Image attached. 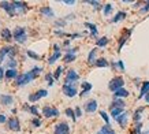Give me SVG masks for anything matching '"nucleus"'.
<instances>
[{
  "label": "nucleus",
  "mask_w": 149,
  "mask_h": 134,
  "mask_svg": "<svg viewBox=\"0 0 149 134\" xmlns=\"http://www.w3.org/2000/svg\"><path fill=\"white\" fill-rule=\"evenodd\" d=\"M123 86H125V80H123V77L120 75H118V77H113L112 80L109 81V84H108V89L111 90V92H116V90L119 89H122Z\"/></svg>",
  "instance_id": "obj_1"
},
{
  "label": "nucleus",
  "mask_w": 149,
  "mask_h": 134,
  "mask_svg": "<svg viewBox=\"0 0 149 134\" xmlns=\"http://www.w3.org/2000/svg\"><path fill=\"white\" fill-rule=\"evenodd\" d=\"M13 36H14V40L17 41V43H21L23 44L25 41H26V30H25V27H15L13 31Z\"/></svg>",
  "instance_id": "obj_2"
},
{
  "label": "nucleus",
  "mask_w": 149,
  "mask_h": 134,
  "mask_svg": "<svg viewBox=\"0 0 149 134\" xmlns=\"http://www.w3.org/2000/svg\"><path fill=\"white\" fill-rule=\"evenodd\" d=\"M17 54V49L14 48V47H10V45H7V47H3V48L0 49V63L4 60L6 55H10V58L14 59V55Z\"/></svg>",
  "instance_id": "obj_3"
},
{
  "label": "nucleus",
  "mask_w": 149,
  "mask_h": 134,
  "mask_svg": "<svg viewBox=\"0 0 149 134\" xmlns=\"http://www.w3.org/2000/svg\"><path fill=\"white\" fill-rule=\"evenodd\" d=\"M131 33H133V29H126L123 31V34L119 37V41H118V52H120V49L123 48V45L127 43V40L130 38Z\"/></svg>",
  "instance_id": "obj_4"
},
{
  "label": "nucleus",
  "mask_w": 149,
  "mask_h": 134,
  "mask_svg": "<svg viewBox=\"0 0 149 134\" xmlns=\"http://www.w3.org/2000/svg\"><path fill=\"white\" fill-rule=\"evenodd\" d=\"M62 89H63V93L67 97H74L77 94V85L75 84H64Z\"/></svg>",
  "instance_id": "obj_5"
},
{
  "label": "nucleus",
  "mask_w": 149,
  "mask_h": 134,
  "mask_svg": "<svg viewBox=\"0 0 149 134\" xmlns=\"http://www.w3.org/2000/svg\"><path fill=\"white\" fill-rule=\"evenodd\" d=\"M55 134H70V126L67 122H59L55 126Z\"/></svg>",
  "instance_id": "obj_6"
},
{
  "label": "nucleus",
  "mask_w": 149,
  "mask_h": 134,
  "mask_svg": "<svg viewBox=\"0 0 149 134\" xmlns=\"http://www.w3.org/2000/svg\"><path fill=\"white\" fill-rule=\"evenodd\" d=\"M42 114L45 118H56V116L60 115L58 108H54V107H49V105H45L42 108Z\"/></svg>",
  "instance_id": "obj_7"
},
{
  "label": "nucleus",
  "mask_w": 149,
  "mask_h": 134,
  "mask_svg": "<svg viewBox=\"0 0 149 134\" xmlns=\"http://www.w3.org/2000/svg\"><path fill=\"white\" fill-rule=\"evenodd\" d=\"M47 96H48V90L40 89V90H37L36 93H32L30 96H29V101H32V103H36V101H38L40 98L47 97Z\"/></svg>",
  "instance_id": "obj_8"
},
{
  "label": "nucleus",
  "mask_w": 149,
  "mask_h": 134,
  "mask_svg": "<svg viewBox=\"0 0 149 134\" xmlns=\"http://www.w3.org/2000/svg\"><path fill=\"white\" fill-rule=\"evenodd\" d=\"M0 7L4 10L10 17H14V15H15V7H14L13 3H10V1H0Z\"/></svg>",
  "instance_id": "obj_9"
},
{
  "label": "nucleus",
  "mask_w": 149,
  "mask_h": 134,
  "mask_svg": "<svg viewBox=\"0 0 149 134\" xmlns=\"http://www.w3.org/2000/svg\"><path fill=\"white\" fill-rule=\"evenodd\" d=\"M79 80V75L75 70H68L67 74H66V82L64 84H74Z\"/></svg>",
  "instance_id": "obj_10"
},
{
  "label": "nucleus",
  "mask_w": 149,
  "mask_h": 134,
  "mask_svg": "<svg viewBox=\"0 0 149 134\" xmlns=\"http://www.w3.org/2000/svg\"><path fill=\"white\" fill-rule=\"evenodd\" d=\"M85 111L88 112V114H93V112L97 111V101H96L95 98H92V100H89V101H86Z\"/></svg>",
  "instance_id": "obj_11"
},
{
  "label": "nucleus",
  "mask_w": 149,
  "mask_h": 134,
  "mask_svg": "<svg viewBox=\"0 0 149 134\" xmlns=\"http://www.w3.org/2000/svg\"><path fill=\"white\" fill-rule=\"evenodd\" d=\"M7 127L13 131H19L21 130V125H19V121L17 118H11L8 122H7Z\"/></svg>",
  "instance_id": "obj_12"
},
{
  "label": "nucleus",
  "mask_w": 149,
  "mask_h": 134,
  "mask_svg": "<svg viewBox=\"0 0 149 134\" xmlns=\"http://www.w3.org/2000/svg\"><path fill=\"white\" fill-rule=\"evenodd\" d=\"M126 107V103L123 98H113V101L109 105V110H113V108H125Z\"/></svg>",
  "instance_id": "obj_13"
},
{
  "label": "nucleus",
  "mask_w": 149,
  "mask_h": 134,
  "mask_svg": "<svg viewBox=\"0 0 149 134\" xmlns=\"http://www.w3.org/2000/svg\"><path fill=\"white\" fill-rule=\"evenodd\" d=\"M127 119H129V115H127V112H123L122 115H119L115 119L118 122V125L120 126V127H126L127 126Z\"/></svg>",
  "instance_id": "obj_14"
},
{
  "label": "nucleus",
  "mask_w": 149,
  "mask_h": 134,
  "mask_svg": "<svg viewBox=\"0 0 149 134\" xmlns=\"http://www.w3.org/2000/svg\"><path fill=\"white\" fill-rule=\"evenodd\" d=\"M145 107L142 105V107H138L134 111V114H133V121H134V123H138V122H141V118H142V112H144Z\"/></svg>",
  "instance_id": "obj_15"
},
{
  "label": "nucleus",
  "mask_w": 149,
  "mask_h": 134,
  "mask_svg": "<svg viewBox=\"0 0 149 134\" xmlns=\"http://www.w3.org/2000/svg\"><path fill=\"white\" fill-rule=\"evenodd\" d=\"M130 96V92L127 89H125V88H122V89L116 90L115 93H113V98H126Z\"/></svg>",
  "instance_id": "obj_16"
},
{
  "label": "nucleus",
  "mask_w": 149,
  "mask_h": 134,
  "mask_svg": "<svg viewBox=\"0 0 149 134\" xmlns=\"http://www.w3.org/2000/svg\"><path fill=\"white\" fill-rule=\"evenodd\" d=\"M148 93H149V81H144L142 85H141V90H140V96H138V98H144Z\"/></svg>",
  "instance_id": "obj_17"
},
{
  "label": "nucleus",
  "mask_w": 149,
  "mask_h": 134,
  "mask_svg": "<svg viewBox=\"0 0 149 134\" xmlns=\"http://www.w3.org/2000/svg\"><path fill=\"white\" fill-rule=\"evenodd\" d=\"M0 101H1V105H11L14 103V97L10 96V94H1Z\"/></svg>",
  "instance_id": "obj_18"
},
{
  "label": "nucleus",
  "mask_w": 149,
  "mask_h": 134,
  "mask_svg": "<svg viewBox=\"0 0 149 134\" xmlns=\"http://www.w3.org/2000/svg\"><path fill=\"white\" fill-rule=\"evenodd\" d=\"M0 36H1V40L11 41V38H13V33H11V30H10V29L4 27V29H1V31H0Z\"/></svg>",
  "instance_id": "obj_19"
},
{
  "label": "nucleus",
  "mask_w": 149,
  "mask_h": 134,
  "mask_svg": "<svg viewBox=\"0 0 149 134\" xmlns=\"http://www.w3.org/2000/svg\"><path fill=\"white\" fill-rule=\"evenodd\" d=\"M81 86H82V90L79 92V96H81V97L86 96V94L92 90V84H89V82H82Z\"/></svg>",
  "instance_id": "obj_20"
},
{
  "label": "nucleus",
  "mask_w": 149,
  "mask_h": 134,
  "mask_svg": "<svg viewBox=\"0 0 149 134\" xmlns=\"http://www.w3.org/2000/svg\"><path fill=\"white\" fill-rule=\"evenodd\" d=\"M85 27H88V29H89V31H91V36H92V37H97V34H99V30H97V26H96L95 23L85 22Z\"/></svg>",
  "instance_id": "obj_21"
},
{
  "label": "nucleus",
  "mask_w": 149,
  "mask_h": 134,
  "mask_svg": "<svg viewBox=\"0 0 149 134\" xmlns=\"http://www.w3.org/2000/svg\"><path fill=\"white\" fill-rule=\"evenodd\" d=\"M40 13L42 14V15L48 17V18H54V17H55V14H54V11H52V8H51V7H48V6H45V7H41Z\"/></svg>",
  "instance_id": "obj_22"
},
{
  "label": "nucleus",
  "mask_w": 149,
  "mask_h": 134,
  "mask_svg": "<svg viewBox=\"0 0 149 134\" xmlns=\"http://www.w3.org/2000/svg\"><path fill=\"white\" fill-rule=\"evenodd\" d=\"M126 15H127V14L125 13V11H119V13H118L116 15H115V17H113V18L111 19V21H109V22H112V23L120 22V21H123V19L126 18Z\"/></svg>",
  "instance_id": "obj_23"
},
{
  "label": "nucleus",
  "mask_w": 149,
  "mask_h": 134,
  "mask_svg": "<svg viewBox=\"0 0 149 134\" xmlns=\"http://www.w3.org/2000/svg\"><path fill=\"white\" fill-rule=\"evenodd\" d=\"M96 55H97V48H93L91 52H89V55H88V63H89V64H95L96 63V60H97V59H96Z\"/></svg>",
  "instance_id": "obj_24"
},
{
  "label": "nucleus",
  "mask_w": 149,
  "mask_h": 134,
  "mask_svg": "<svg viewBox=\"0 0 149 134\" xmlns=\"http://www.w3.org/2000/svg\"><path fill=\"white\" fill-rule=\"evenodd\" d=\"M14 7H15V10L18 8L19 11H22V13H25L27 10V4L26 3H22V1H18V0H15V1H13Z\"/></svg>",
  "instance_id": "obj_25"
},
{
  "label": "nucleus",
  "mask_w": 149,
  "mask_h": 134,
  "mask_svg": "<svg viewBox=\"0 0 149 134\" xmlns=\"http://www.w3.org/2000/svg\"><path fill=\"white\" fill-rule=\"evenodd\" d=\"M108 43H109V40H108V37H100V38H97L96 40V45L97 47H100V48H103V47H107L108 45Z\"/></svg>",
  "instance_id": "obj_26"
},
{
  "label": "nucleus",
  "mask_w": 149,
  "mask_h": 134,
  "mask_svg": "<svg viewBox=\"0 0 149 134\" xmlns=\"http://www.w3.org/2000/svg\"><path fill=\"white\" fill-rule=\"evenodd\" d=\"M17 77H18V71L15 68H8L6 71V78L7 80H13V78H17Z\"/></svg>",
  "instance_id": "obj_27"
},
{
  "label": "nucleus",
  "mask_w": 149,
  "mask_h": 134,
  "mask_svg": "<svg viewBox=\"0 0 149 134\" xmlns=\"http://www.w3.org/2000/svg\"><path fill=\"white\" fill-rule=\"evenodd\" d=\"M60 56H62V52H60V51H55L54 54H52V56L48 59V64H54L56 60H59Z\"/></svg>",
  "instance_id": "obj_28"
},
{
  "label": "nucleus",
  "mask_w": 149,
  "mask_h": 134,
  "mask_svg": "<svg viewBox=\"0 0 149 134\" xmlns=\"http://www.w3.org/2000/svg\"><path fill=\"white\" fill-rule=\"evenodd\" d=\"M95 66H96V67H108V66H109V62L107 60V59L100 58V59H97V60H96Z\"/></svg>",
  "instance_id": "obj_29"
},
{
  "label": "nucleus",
  "mask_w": 149,
  "mask_h": 134,
  "mask_svg": "<svg viewBox=\"0 0 149 134\" xmlns=\"http://www.w3.org/2000/svg\"><path fill=\"white\" fill-rule=\"evenodd\" d=\"M26 110L30 112V114H33V115L36 116V118H38V116H40V112H38V108H37V105H30V107H29V105H26Z\"/></svg>",
  "instance_id": "obj_30"
},
{
  "label": "nucleus",
  "mask_w": 149,
  "mask_h": 134,
  "mask_svg": "<svg viewBox=\"0 0 149 134\" xmlns=\"http://www.w3.org/2000/svg\"><path fill=\"white\" fill-rule=\"evenodd\" d=\"M100 131L103 134H115V131H113V129L109 125H104L101 129H100Z\"/></svg>",
  "instance_id": "obj_31"
},
{
  "label": "nucleus",
  "mask_w": 149,
  "mask_h": 134,
  "mask_svg": "<svg viewBox=\"0 0 149 134\" xmlns=\"http://www.w3.org/2000/svg\"><path fill=\"white\" fill-rule=\"evenodd\" d=\"M123 110H125V108H113V110H111V116L116 119L118 116H119V115H122L123 112H125Z\"/></svg>",
  "instance_id": "obj_32"
},
{
  "label": "nucleus",
  "mask_w": 149,
  "mask_h": 134,
  "mask_svg": "<svg viewBox=\"0 0 149 134\" xmlns=\"http://www.w3.org/2000/svg\"><path fill=\"white\" fill-rule=\"evenodd\" d=\"M112 10H113V6L111 4V3H108V4H105V6H104V8H103L104 15H105V17H108L109 14L112 13Z\"/></svg>",
  "instance_id": "obj_33"
},
{
  "label": "nucleus",
  "mask_w": 149,
  "mask_h": 134,
  "mask_svg": "<svg viewBox=\"0 0 149 134\" xmlns=\"http://www.w3.org/2000/svg\"><path fill=\"white\" fill-rule=\"evenodd\" d=\"M66 115L68 116V118H71L72 121L75 122L77 121V116H75V111H74V110H72V108H66Z\"/></svg>",
  "instance_id": "obj_34"
},
{
  "label": "nucleus",
  "mask_w": 149,
  "mask_h": 134,
  "mask_svg": "<svg viewBox=\"0 0 149 134\" xmlns=\"http://www.w3.org/2000/svg\"><path fill=\"white\" fill-rule=\"evenodd\" d=\"M86 3H88V4H91V6H93V7H95V10H101V8H104L103 6H101V3H100V1H96V0H88Z\"/></svg>",
  "instance_id": "obj_35"
},
{
  "label": "nucleus",
  "mask_w": 149,
  "mask_h": 134,
  "mask_svg": "<svg viewBox=\"0 0 149 134\" xmlns=\"http://www.w3.org/2000/svg\"><path fill=\"white\" fill-rule=\"evenodd\" d=\"M75 58H77V55L66 54V55H64V58H63V60H64V63H71V62H74V60H75Z\"/></svg>",
  "instance_id": "obj_36"
},
{
  "label": "nucleus",
  "mask_w": 149,
  "mask_h": 134,
  "mask_svg": "<svg viewBox=\"0 0 149 134\" xmlns=\"http://www.w3.org/2000/svg\"><path fill=\"white\" fill-rule=\"evenodd\" d=\"M141 130H142V123H141V122H138V123H136V125H134V127H133V131H131V133H133V134H142V133H141Z\"/></svg>",
  "instance_id": "obj_37"
},
{
  "label": "nucleus",
  "mask_w": 149,
  "mask_h": 134,
  "mask_svg": "<svg viewBox=\"0 0 149 134\" xmlns=\"http://www.w3.org/2000/svg\"><path fill=\"white\" fill-rule=\"evenodd\" d=\"M62 71H63V67H62V66H59L58 68H56V70L54 71V78H55L56 81L60 78V75H62Z\"/></svg>",
  "instance_id": "obj_38"
},
{
  "label": "nucleus",
  "mask_w": 149,
  "mask_h": 134,
  "mask_svg": "<svg viewBox=\"0 0 149 134\" xmlns=\"http://www.w3.org/2000/svg\"><path fill=\"white\" fill-rule=\"evenodd\" d=\"M45 80H47V82H48V85H49V86H52V85H54V81H55V78H54V74H51V73H48V74H45Z\"/></svg>",
  "instance_id": "obj_39"
},
{
  "label": "nucleus",
  "mask_w": 149,
  "mask_h": 134,
  "mask_svg": "<svg viewBox=\"0 0 149 134\" xmlns=\"http://www.w3.org/2000/svg\"><path fill=\"white\" fill-rule=\"evenodd\" d=\"M100 116L104 119V122H105V125H109V116H108V114L105 111H100Z\"/></svg>",
  "instance_id": "obj_40"
},
{
  "label": "nucleus",
  "mask_w": 149,
  "mask_h": 134,
  "mask_svg": "<svg viewBox=\"0 0 149 134\" xmlns=\"http://www.w3.org/2000/svg\"><path fill=\"white\" fill-rule=\"evenodd\" d=\"M27 56H29V58H32V59H36V60L40 59V55H37L36 52H33V51H30V49L27 51Z\"/></svg>",
  "instance_id": "obj_41"
},
{
  "label": "nucleus",
  "mask_w": 149,
  "mask_h": 134,
  "mask_svg": "<svg viewBox=\"0 0 149 134\" xmlns=\"http://www.w3.org/2000/svg\"><path fill=\"white\" fill-rule=\"evenodd\" d=\"M140 13L141 14H146L149 13V1H146L144 6H142V8H140Z\"/></svg>",
  "instance_id": "obj_42"
},
{
  "label": "nucleus",
  "mask_w": 149,
  "mask_h": 134,
  "mask_svg": "<svg viewBox=\"0 0 149 134\" xmlns=\"http://www.w3.org/2000/svg\"><path fill=\"white\" fill-rule=\"evenodd\" d=\"M15 80H17V85H18V86H22L23 85V74H19Z\"/></svg>",
  "instance_id": "obj_43"
},
{
  "label": "nucleus",
  "mask_w": 149,
  "mask_h": 134,
  "mask_svg": "<svg viewBox=\"0 0 149 134\" xmlns=\"http://www.w3.org/2000/svg\"><path fill=\"white\" fill-rule=\"evenodd\" d=\"M32 125L34 126V127H40V126H41V121L38 119V118H34V119L32 121Z\"/></svg>",
  "instance_id": "obj_44"
},
{
  "label": "nucleus",
  "mask_w": 149,
  "mask_h": 134,
  "mask_svg": "<svg viewBox=\"0 0 149 134\" xmlns=\"http://www.w3.org/2000/svg\"><path fill=\"white\" fill-rule=\"evenodd\" d=\"M66 19H60V21H56V26H59V27H64L66 26Z\"/></svg>",
  "instance_id": "obj_45"
},
{
  "label": "nucleus",
  "mask_w": 149,
  "mask_h": 134,
  "mask_svg": "<svg viewBox=\"0 0 149 134\" xmlns=\"http://www.w3.org/2000/svg\"><path fill=\"white\" fill-rule=\"evenodd\" d=\"M8 67L10 68H15V67H17V60H15V59H10Z\"/></svg>",
  "instance_id": "obj_46"
},
{
  "label": "nucleus",
  "mask_w": 149,
  "mask_h": 134,
  "mask_svg": "<svg viewBox=\"0 0 149 134\" xmlns=\"http://www.w3.org/2000/svg\"><path fill=\"white\" fill-rule=\"evenodd\" d=\"M118 68L120 70V71H125V63L122 62V60H118Z\"/></svg>",
  "instance_id": "obj_47"
},
{
  "label": "nucleus",
  "mask_w": 149,
  "mask_h": 134,
  "mask_svg": "<svg viewBox=\"0 0 149 134\" xmlns=\"http://www.w3.org/2000/svg\"><path fill=\"white\" fill-rule=\"evenodd\" d=\"M74 111H75V116H77V118L82 116V110L79 107H75V110H74Z\"/></svg>",
  "instance_id": "obj_48"
},
{
  "label": "nucleus",
  "mask_w": 149,
  "mask_h": 134,
  "mask_svg": "<svg viewBox=\"0 0 149 134\" xmlns=\"http://www.w3.org/2000/svg\"><path fill=\"white\" fill-rule=\"evenodd\" d=\"M77 51H78V48H68L66 54H72V55H75V54H77Z\"/></svg>",
  "instance_id": "obj_49"
},
{
  "label": "nucleus",
  "mask_w": 149,
  "mask_h": 134,
  "mask_svg": "<svg viewBox=\"0 0 149 134\" xmlns=\"http://www.w3.org/2000/svg\"><path fill=\"white\" fill-rule=\"evenodd\" d=\"M63 3L66 6H72V4H75V0H64Z\"/></svg>",
  "instance_id": "obj_50"
},
{
  "label": "nucleus",
  "mask_w": 149,
  "mask_h": 134,
  "mask_svg": "<svg viewBox=\"0 0 149 134\" xmlns=\"http://www.w3.org/2000/svg\"><path fill=\"white\" fill-rule=\"evenodd\" d=\"M4 77H6V73H4V70H3V67L0 66V81L3 80Z\"/></svg>",
  "instance_id": "obj_51"
},
{
  "label": "nucleus",
  "mask_w": 149,
  "mask_h": 134,
  "mask_svg": "<svg viewBox=\"0 0 149 134\" xmlns=\"http://www.w3.org/2000/svg\"><path fill=\"white\" fill-rule=\"evenodd\" d=\"M6 121H7V116H6L4 114H1V115H0V123H4Z\"/></svg>",
  "instance_id": "obj_52"
},
{
  "label": "nucleus",
  "mask_w": 149,
  "mask_h": 134,
  "mask_svg": "<svg viewBox=\"0 0 149 134\" xmlns=\"http://www.w3.org/2000/svg\"><path fill=\"white\" fill-rule=\"evenodd\" d=\"M74 17H75L74 14H70V15H67L64 19H66V21H72V19H74Z\"/></svg>",
  "instance_id": "obj_53"
},
{
  "label": "nucleus",
  "mask_w": 149,
  "mask_h": 134,
  "mask_svg": "<svg viewBox=\"0 0 149 134\" xmlns=\"http://www.w3.org/2000/svg\"><path fill=\"white\" fill-rule=\"evenodd\" d=\"M140 6H141V1H137V3L133 4V8H137V7H140Z\"/></svg>",
  "instance_id": "obj_54"
},
{
  "label": "nucleus",
  "mask_w": 149,
  "mask_h": 134,
  "mask_svg": "<svg viewBox=\"0 0 149 134\" xmlns=\"http://www.w3.org/2000/svg\"><path fill=\"white\" fill-rule=\"evenodd\" d=\"M70 41H71V40H66V41H64V47H68V45H70Z\"/></svg>",
  "instance_id": "obj_55"
},
{
  "label": "nucleus",
  "mask_w": 149,
  "mask_h": 134,
  "mask_svg": "<svg viewBox=\"0 0 149 134\" xmlns=\"http://www.w3.org/2000/svg\"><path fill=\"white\" fill-rule=\"evenodd\" d=\"M144 98H145V101H146V103H148V104H149V93H148V94H146V96H145V97H144Z\"/></svg>",
  "instance_id": "obj_56"
},
{
  "label": "nucleus",
  "mask_w": 149,
  "mask_h": 134,
  "mask_svg": "<svg viewBox=\"0 0 149 134\" xmlns=\"http://www.w3.org/2000/svg\"><path fill=\"white\" fill-rule=\"evenodd\" d=\"M142 134H149V130H145V131H142Z\"/></svg>",
  "instance_id": "obj_57"
},
{
  "label": "nucleus",
  "mask_w": 149,
  "mask_h": 134,
  "mask_svg": "<svg viewBox=\"0 0 149 134\" xmlns=\"http://www.w3.org/2000/svg\"><path fill=\"white\" fill-rule=\"evenodd\" d=\"M96 134H103V133H101V131H97V133H96Z\"/></svg>",
  "instance_id": "obj_58"
},
{
  "label": "nucleus",
  "mask_w": 149,
  "mask_h": 134,
  "mask_svg": "<svg viewBox=\"0 0 149 134\" xmlns=\"http://www.w3.org/2000/svg\"><path fill=\"white\" fill-rule=\"evenodd\" d=\"M148 17H149V15H148Z\"/></svg>",
  "instance_id": "obj_59"
}]
</instances>
